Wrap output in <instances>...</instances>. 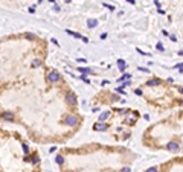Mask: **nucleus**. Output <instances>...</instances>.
I'll use <instances>...</instances> for the list:
<instances>
[{
    "instance_id": "nucleus-1",
    "label": "nucleus",
    "mask_w": 183,
    "mask_h": 172,
    "mask_svg": "<svg viewBox=\"0 0 183 172\" xmlns=\"http://www.w3.org/2000/svg\"><path fill=\"white\" fill-rule=\"evenodd\" d=\"M95 129H105V125H95Z\"/></svg>"
},
{
    "instance_id": "nucleus-2",
    "label": "nucleus",
    "mask_w": 183,
    "mask_h": 172,
    "mask_svg": "<svg viewBox=\"0 0 183 172\" xmlns=\"http://www.w3.org/2000/svg\"><path fill=\"white\" fill-rule=\"evenodd\" d=\"M146 172H157V167H151V169H148Z\"/></svg>"
},
{
    "instance_id": "nucleus-3",
    "label": "nucleus",
    "mask_w": 183,
    "mask_h": 172,
    "mask_svg": "<svg viewBox=\"0 0 183 172\" xmlns=\"http://www.w3.org/2000/svg\"><path fill=\"white\" fill-rule=\"evenodd\" d=\"M122 172H130V169H127V167H125V169H122Z\"/></svg>"
}]
</instances>
